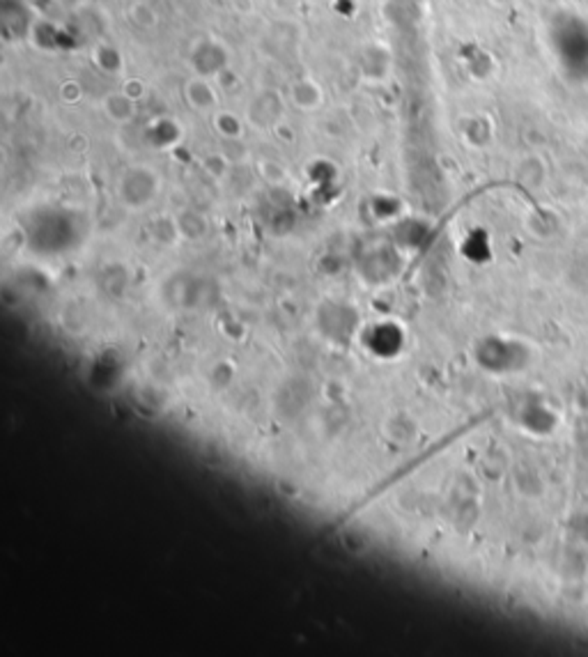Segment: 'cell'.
<instances>
[{"label": "cell", "mask_w": 588, "mask_h": 657, "mask_svg": "<svg viewBox=\"0 0 588 657\" xmlns=\"http://www.w3.org/2000/svg\"><path fill=\"white\" fill-rule=\"evenodd\" d=\"M120 191L127 205H145L154 196L156 182L152 173H147L145 168H134L125 175Z\"/></svg>", "instance_id": "2"}, {"label": "cell", "mask_w": 588, "mask_h": 657, "mask_svg": "<svg viewBox=\"0 0 588 657\" xmlns=\"http://www.w3.org/2000/svg\"><path fill=\"white\" fill-rule=\"evenodd\" d=\"M106 113L115 122H125L134 116V104L132 99L122 97V95H113L106 99Z\"/></svg>", "instance_id": "3"}, {"label": "cell", "mask_w": 588, "mask_h": 657, "mask_svg": "<svg viewBox=\"0 0 588 657\" xmlns=\"http://www.w3.org/2000/svg\"><path fill=\"white\" fill-rule=\"evenodd\" d=\"M554 46L565 72L574 78L588 76V25L582 19L565 16L554 28Z\"/></svg>", "instance_id": "1"}]
</instances>
